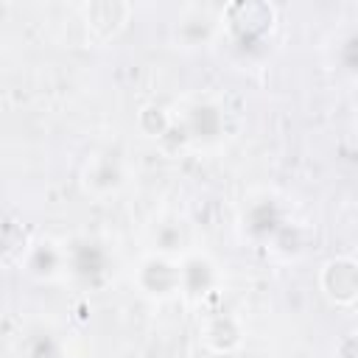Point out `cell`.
Returning <instances> with one entry per match:
<instances>
[{
  "instance_id": "3",
  "label": "cell",
  "mask_w": 358,
  "mask_h": 358,
  "mask_svg": "<svg viewBox=\"0 0 358 358\" xmlns=\"http://www.w3.org/2000/svg\"><path fill=\"white\" fill-rule=\"evenodd\" d=\"M224 17V8H210V6H187L185 14L176 20V39L185 48H199L201 42H207L218 22Z\"/></svg>"
},
{
  "instance_id": "8",
  "label": "cell",
  "mask_w": 358,
  "mask_h": 358,
  "mask_svg": "<svg viewBox=\"0 0 358 358\" xmlns=\"http://www.w3.org/2000/svg\"><path fill=\"white\" fill-rule=\"evenodd\" d=\"M213 268H215V266L207 263L204 271L199 274V271H196V257H193V255L185 257V260H182V288H185L187 294H204V291L213 285V280H215V271H213Z\"/></svg>"
},
{
  "instance_id": "1",
  "label": "cell",
  "mask_w": 358,
  "mask_h": 358,
  "mask_svg": "<svg viewBox=\"0 0 358 358\" xmlns=\"http://www.w3.org/2000/svg\"><path fill=\"white\" fill-rule=\"evenodd\" d=\"M319 285L330 302L355 305L358 302V260H352V257L327 260L319 271Z\"/></svg>"
},
{
  "instance_id": "9",
  "label": "cell",
  "mask_w": 358,
  "mask_h": 358,
  "mask_svg": "<svg viewBox=\"0 0 358 358\" xmlns=\"http://www.w3.org/2000/svg\"><path fill=\"white\" fill-rule=\"evenodd\" d=\"M338 358H358V333H347L338 344Z\"/></svg>"
},
{
  "instance_id": "5",
  "label": "cell",
  "mask_w": 358,
  "mask_h": 358,
  "mask_svg": "<svg viewBox=\"0 0 358 358\" xmlns=\"http://www.w3.org/2000/svg\"><path fill=\"white\" fill-rule=\"evenodd\" d=\"M67 268L84 282H95L106 271V252L95 241L73 243V249L67 252Z\"/></svg>"
},
{
  "instance_id": "6",
  "label": "cell",
  "mask_w": 358,
  "mask_h": 358,
  "mask_svg": "<svg viewBox=\"0 0 358 358\" xmlns=\"http://www.w3.org/2000/svg\"><path fill=\"white\" fill-rule=\"evenodd\" d=\"M62 266H67V252H62L53 241H39L31 246L28 271L36 277H53Z\"/></svg>"
},
{
  "instance_id": "7",
  "label": "cell",
  "mask_w": 358,
  "mask_h": 358,
  "mask_svg": "<svg viewBox=\"0 0 358 358\" xmlns=\"http://www.w3.org/2000/svg\"><path fill=\"white\" fill-rule=\"evenodd\" d=\"M204 338H207V344H210L213 350L227 352V350H232V347L241 341V330L235 327L232 319H224V316H221V319H213V322L207 324Z\"/></svg>"
},
{
  "instance_id": "4",
  "label": "cell",
  "mask_w": 358,
  "mask_h": 358,
  "mask_svg": "<svg viewBox=\"0 0 358 358\" xmlns=\"http://www.w3.org/2000/svg\"><path fill=\"white\" fill-rule=\"evenodd\" d=\"M126 182V173H123V165L109 157V154H101L95 159L87 162V171H84V185L87 190H92L95 196H109L115 190H120Z\"/></svg>"
},
{
  "instance_id": "2",
  "label": "cell",
  "mask_w": 358,
  "mask_h": 358,
  "mask_svg": "<svg viewBox=\"0 0 358 358\" xmlns=\"http://www.w3.org/2000/svg\"><path fill=\"white\" fill-rule=\"evenodd\" d=\"M137 282L151 296H171L182 288V263H173L165 255H151L143 260Z\"/></svg>"
}]
</instances>
